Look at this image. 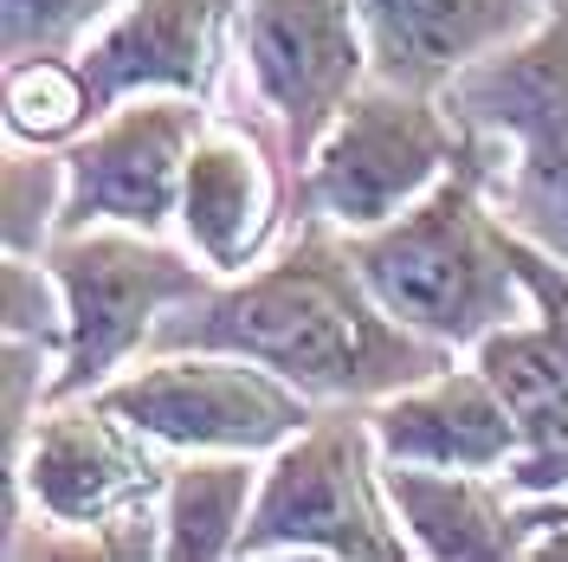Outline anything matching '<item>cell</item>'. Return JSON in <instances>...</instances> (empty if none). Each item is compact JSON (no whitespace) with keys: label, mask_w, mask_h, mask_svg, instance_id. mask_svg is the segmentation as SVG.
I'll return each instance as SVG.
<instances>
[{"label":"cell","mask_w":568,"mask_h":562,"mask_svg":"<svg viewBox=\"0 0 568 562\" xmlns=\"http://www.w3.org/2000/svg\"><path fill=\"white\" fill-rule=\"evenodd\" d=\"M258 479L252 453H181L162 485V562L240 556Z\"/></svg>","instance_id":"2e32d148"},{"label":"cell","mask_w":568,"mask_h":562,"mask_svg":"<svg viewBox=\"0 0 568 562\" xmlns=\"http://www.w3.org/2000/svg\"><path fill=\"white\" fill-rule=\"evenodd\" d=\"M478 142L439 91H407L368 78L304 162V201L343 233L388 227L426 201Z\"/></svg>","instance_id":"52a82bcc"},{"label":"cell","mask_w":568,"mask_h":562,"mask_svg":"<svg viewBox=\"0 0 568 562\" xmlns=\"http://www.w3.org/2000/svg\"><path fill=\"white\" fill-rule=\"evenodd\" d=\"M233 39L258 104L278 123L284 162L304 169L323 130L375 78L355 7L349 0H240Z\"/></svg>","instance_id":"30bf717a"},{"label":"cell","mask_w":568,"mask_h":562,"mask_svg":"<svg viewBox=\"0 0 568 562\" xmlns=\"http://www.w3.org/2000/svg\"><path fill=\"white\" fill-rule=\"evenodd\" d=\"M149 350H233L304 388L311 401H382L394 388L453 369V350L407 330L368 291L349 233L311 213V227L240 279L162 317Z\"/></svg>","instance_id":"6da1fadb"},{"label":"cell","mask_w":568,"mask_h":562,"mask_svg":"<svg viewBox=\"0 0 568 562\" xmlns=\"http://www.w3.org/2000/svg\"><path fill=\"white\" fill-rule=\"evenodd\" d=\"M368 426L382 459L400 465H446V472H510L524 459V433L497 401L485 369H439L368 401Z\"/></svg>","instance_id":"4fadbf2b"},{"label":"cell","mask_w":568,"mask_h":562,"mask_svg":"<svg viewBox=\"0 0 568 562\" xmlns=\"http://www.w3.org/2000/svg\"><path fill=\"white\" fill-rule=\"evenodd\" d=\"M39 259L65 291V355L45 388V408L116 382V369L155 343L162 317L213 291V272L201 259L162 247V233L110 227V220L84 233H52Z\"/></svg>","instance_id":"8992f818"},{"label":"cell","mask_w":568,"mask_h":562,"mask_svg":"<svg viewBox=\"0 0 568 562\" xmlns=\"http://www.w3.org/2000/svg\"><path fill=\"white\" fill-rule=\"evenodd\" d=\"M471 362L485 369V382L497 388V401L510 408V421L524 433V453H549L568 440V350L530 323H497L491 337L471 343Z\"/></svg>","instance_id":"e0dca14e"},{"label":"cell","mask_w":568,"mask_h":562,"mask_svg":"<svg viewBox=\"0 0 568 562\" xmlns=\"http://www.w3.org/2000/svg\"><path fill=\"white\" fill-rule=\"evenodd\" d=\"M368 71L407 91H446L459 71L530 33L549 0H349Z\"/></svg>","instance_id":"7c38bea8"},{"label":"cell","mask_w":568,"mask_h":562,"mask_svg":"<svg viewBox=\"0 0 568 562\" xmlns=\"http://www.w3.org/2000/svg\"><path fill=\"white\" fill-rule=\"evenodd\" d=\"M104 408L169 453H278L317 421L311 394L233 350H155L130 375L98 388Z\"/></svg>","instance_id":"ba28073f"},{"label":"cell","mask_w":568,"mask_h":562,"mask_svg":"<svg viewBox=\"0 0 568 562\" xmlns=\"http://www.w3.org/2000/svg\"><path fill=\"white\" fill-rule=\"evenodd\" d=\"M123 0H0V46L7 59H52L78 52Z\"/></svg>","instance_id":"ffe728a7"},{"label":"cell","mask_w":568,"mask_h":562,"mask_svg":"<svg viewBox=\"0 0 568 562\" xmlns=\"http://www.w3.org/2000/svg\"><path fill=\"white\" fill-rule=\"evenodd\" d=\"M388 498L414 550L433 562H504L524 556V524L504 472H446V465H400L382 459Z\"/></svg>","instance_id":"9a60e30c"},{"label":"cell","mask_w":568,"mask_h":562,"mask_svg":"<svg viewBox=\"0 0 568 562\" xmlns=\"http://www.w3.org/2000/svg\"><path fill=\"white\" fill-rule=\"evenodd\" d=\"M0 330L65 355V291L39 252H7L0 265Z\"/></svg>","instance_id":"44dd1931"},{"label":"cell","mask_w":568,"mask_h":562,"mask_svg":"<svg viewBox=\"0 0 568 562\" xmlns=\"http://www.w3.org/2000/svg\"><path fill=\"white\" fill-rule=\"evenodd\" d=\"M504 247H510V265H517V279H524V291H530L536 323L568 350V259L542 252L536 240H524L517 227H504Z\"/></svg>","instance_id":"7402d4cb"},{"label":"cell","mask_w":568,"mask_h":562,"mask_svg":"<svg viewBox=\"0 0 568 562\" xmlns=\"http://www.w3.org/2000/svg\"><path fill=\"white\" fill-rule=\"evenodd\" d=\"M439 98L478 137L497 220L568 259V0H549L517 46L459 71Z\"/></svg>","instance_id":"3957f363"},{"label":"cell","mask_w":568,"mask_h":562,"mask_svg":"<svg viewBox=\"0 0 568 562\" xmlns=\"http://www.w3.org/2000/svg\"><path fill=\"white\" fill-rule=\"evenodd\" d=\"M504 485L517 498H568V440L549 446V453H524L504 472Z\"/></svg>","instance_id":"603a6c76"},{"label":"cell","mask_w":568,"mask_h":562,"mask_svg":"<svg viewBox=\"0 0 568 562\" xmlns=\"http://www.w3.org/2000/svg\"><path fill=\"white\" fill-rule=\"evenodd\" d=\"M349 252L362 265V279H368V291L407 330H420L446 350H471L497 323L536 317L530 291L510 265V247H504V220H497L491 194H485L478 149L426 201L394 213L388 227L349 233Z\"/></svg>","instance_id":"7a4b0ae2"},{"label":"cell","mask_w":568,"mask_h":562,"mask_svg":"<svg viewBox=\"0 0 568 562\" xmlns=\"http://www.w3.org/2000/svg\"><path fill=\"white\" fill-rule=\"evenodd\" d=\"M98 123L91 84L78 71V52L52 59H7V137L33 149H65Z\"/></svg>","instance_id":"ac0fdd59"},{"label":"cell","mask_w":568,"mask_h":562,"mask_svg":"<svg viewBox=\"0 0 568 562\" xmlns=\"http://www.w3.org/2000/svg\"><path fill=\"white\" fill-rule=\"evenodd\" d=\"M343 556V562H400L420 556L382 479V446L362 401H329L304 433H291L252 498L240 530V556Z\"/></svg>","instance_id":"5b68a950"},{"label":"cell","mask_w":568,"mask_h":562,"mask_svg":"<svg viewBox=\"0 0 568 562\" xmlns=\"http://www.w3.org/2000/svg\"><path fill=\"white\" fill-rule=\"evenodd\" d=\"M65 149L13 142L0 162V247L7 252H45L65 213Z\"/></svg>","instance_id":"d6986e66"},{"label":"cell","mask_w":568,"mask_h":562,"mask_svg":"<svg viewBox=\"0 0 568 562\" xmlns=\"http://www.w3.org/2000/svg\"><path fill=\"white\" fill-rule=\"evenodd\" d=\"M284 213V169L252 130H201L181 181V233L213 279H240L272 247Z\"/></svg>","instance_id":"5bb4252c"},{"label":"cell","mask_w":568,"mask_h":562,"mask_svg":"<svg viewBox=\"0 0 568 562\" xmlns=\"http://www.w3.org/2000/svg\"><path fill=\"white\" fill-rule=\"evenodd\" d=\"M169 446L130 426L104 394L39 408L27 446L7 459V530L20 504L65 530H84L91 556H162V485Z\"/></svg>","instance_id":"277c9868"},{"label":"cell","mask_w":568,"mask_h":562,"mask_svg":"<svg viewBox=\"0 0 568 562\" xmlns=\"http://www.w3.org/2000/svg\"><path fill=\"white\" fill-rule=\"evenodd\" d=\"M226 20H240V0H123L78 46V71L91 84L98 117L149 91L207 98Z\"/></svg>","instance_id":"8fae6325"},{"label":"cell","mask_w":568,"mask_h":562,"mask_svg":"<svg viewBox=\"0 0 568 562\" xmlns=\"http://www.w3.org/2000/svg\"><path fill=\"white\" fill-rule=\"evenodd\" d=\"M207 130V98H175V91H149L130 104L104 110L78 142H65V213L59 233L84 227H136L162 233L181 220V181L187 155Z\"/></svg>","instance_id":"9c48e42d"}]
</instances>
